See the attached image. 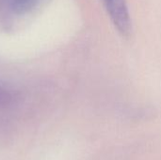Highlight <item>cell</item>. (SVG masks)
Returning <instances> with one entry per match:
<instances>
[{
	"label": "cell",
	"instance_id": "obj_1",
	"mask_svg": "<svg viewBox=\"0 0 161 160\" xmlns=\"http://www.w3.org/2000/svg\"><path fill=\"white\" fill-rule=\"evenodd\" d=\"M106 9L115 28L124 37L132 32V22L125 0H104Z\"/></svg>",
	"mask_w": 161,
	"mask_h": 160
},
{
	"label": "cell",
	"instance_id": "obj_2",
	"mask_svg": "<svg viewBox=\"0 0 161 160\" xmlns=\"http://www.w3.org/2000/svg\"><path fill=\"white\" fill-rule=\"evenodd\" d=\"M9 8L16 13H25L32 9L38 0H7Z\"/></svg>",
	"mask_w": 161,
	"mask_h": 160
},
{
	"label": "cell",
	"instance_id": "obj_3",
	"mask_svg": "<svg viewBox=\"0 0 161 160\" xmlns=\"http://www.w3.org/2000/svg\"><path fill=\"white\" fill-rule=\"evenodd\" d=\"M13 97L11 92L4 86L0 85V106H7L12 101Z\"/></svg>",
	"mask_w": 161,
	"mask_h": 160
}]
</instances>
